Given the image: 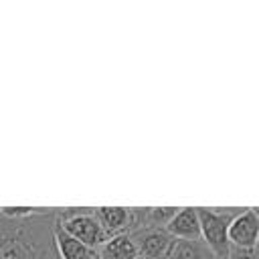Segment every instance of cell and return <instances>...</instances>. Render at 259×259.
<instances>
[{"mask_svg":"<svg viewBox=\"0 0 259 259\" xmlns=\"http://www.w3.org/2000/svg\"><path fill=\"white\" fill-rule=\"evenodd\" d=\"M57 208H40L26 219L0 214V259H59L55 249Z\"/></svg>","mask_w":259,"mask_h":259,"instance_id":"6da1fadb","label":"cell"},{"mask_svg":"<svg viewBox=\"0 0 259 259\" xmlns=\"http://www.w3.org/2000/svg\"><path fill=\"white\" fill-rule=\"evenodd\" d=\"M243 208L233 206H196L200 221V241L210 249L214 259H229V225Z\"/></svg>","mask_w":259,"mask_h":259,"instance_id":"7a4b0ae2","label":"cell"},{"mask_svg":"<svg viewBox=\"0 0 259 259\" xmlns=\"http://www.w3.org/2000/svg\"><path fill=\"white\" fill-rule=\"evenodd\" d=\"M57 212L59 225L85 247L99 251V247L107 241V235L93 217L91 208H57Z\"/></svg>","mask_w":259,"mask_h":259,"instance_id":"3957f363","label":"cell"},{"mask_svg":"<svg viewBox=\"0 0 259 259\" xmlns=\"http://www.w3.org/2000/svg\"><path fill=\"white\" fill-rule=\"evenodd\" d=\"M130 237L136 243L140 259H164L174 241L166 229H158V227H146V229L134 231L130 233Z\"/></svg>","mask_w":259,"mask_h":259,"instance_id":"277c9868","label":"cell"},{"mask_svg":"<svg viewBox=\"0 0 259 259\" xmlns=\"http://www.w3.org/2000/svg\"><path fill=\"white\" fill-rule=\"evenodd\" d=\"M229 243L237 249H251L259 243V221L251 208H243L229 225Z\"/></svg>","mask_w":259,"mask_h":259,"instance_id":"5b68a950","label":"cell"},{"mask_svg":"<svg viewBox=\"0 0 259 259\" xmlns=\"http://www.w3.org/2000/svg\"><path fill=\"white\" fill-rule=\"evenodd\" d=\"M166 231L178 241H200V221L196 206H178L176 214L166 225Z\"/></svg>","mask_w":259,"mask_h":259,"instance_id":"8992f818","label":"cell"},{"mask_svg":"<svg viewBox=\"0 0 259 259\" xmlns=\"http://www.w3.org/2000/svg\"><path fill=\"white\" fill-rule=\"evenodd\" d=\"M91 210H93V217L97 219V223L101 225V229L105 231L107 239L127 233L130 206H95Z\"/></svg>","mask_w":259,"mask_h":259,"instance_id":"52a82bcc","label":"cell"},{"mask_svg":"<svg viewBox=\"0 0 259 259\" xmlns=\"http://www.w3.org/2000/svg\"><path fill=\"white\" fill-rule=\"evenodd\" d=\"M55 249L59 259H99L97 251L85 247L81 241L71 237L59 223L55 227Z\"/></svg>","mask_w":259,"mask_h":259,"instance_id":"ba28073f","label":"cell"},{"mask_svg":"<svg viewBox=\"0 0 259 259\" xmlns=\"http://www.w3.org/2000/svg\"><path fill=\"white\" fill-rule=\"evenodd\" d=\"M99 259H140L138 249L130 233H121L115 237H109L97 251Z\"/></svg>","mask_w":259,"mask_h":259,"instance_id":"9c48e42d","label":"cell"},{"mask_svg":"<svg viewBox=\"0 0 259 259\" xmlns=\"http://www.w3.org/2000/svg\"><path fill=\"white\" fill-rule=\"evenodd\" d=\"M164 259H214L210 249L202 241H178L174 239Z\"/></svg>","mask_w":259,"mask_h":259,"instance_id":"30bf717a","label":"cell"},{"mask_svg":"<svg viewBox=\"0 0 259 259\" xmlns=\"http://www.w3.org/2000/svg\"><path fill=\"white\" fill-rule=\"evenodd\" d=\"M40 208L36 206H0V214L4 219H26L36 214Z\"/></svg>","mask_w":259,"mask_h":259,"instance_id":"8fae6325","label":"cell"},{"mask_svg":"<svg viewBox=\"0 0 259 259\" xmlns=\"http://www.w3.org/2000/svg\"><path fill=\"white\" fill-rule=\"evenodd\" d=\"M229 259H259V249H257V247H251V249H237V247H231Z\"/></svg>","mask_w":259,"mask_h":259,"instance_id":"7c38bea8","label":"cell"},{"mask_svg":"<svg viewBox=\"0 0 259 259\" xmlns=\"http://www.w3.org/2000/svg\"><path fill=\"white\" fill-rule=\"evenodd\" d=\"M251 210H253V212H255V217H257V221H259V206H253V208H251Z\"/></svg>","mask_w":259,"mask_h":259,"instance_id":"4fadbf2b","label":"cell"},{"mask_svg":"<svg viewBox=\"0 0 259 259\" xmlns=\"http://www.w3.org/2000/svg\"><path fill=\"white\" fill-rule=\"evenodd\" d=\"M257 249H259V243H257Z\"/></svg>","mask_w":259,"mask_h":259,"instance_id":"5bb4252c","label":"cell"}]
</instances>
